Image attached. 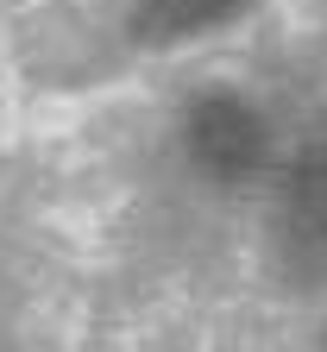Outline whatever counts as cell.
<instances>
[{"mask_svg":"<svg viewBox=\"0 0 327 352\" xmlns=\"http://www.w3.org/2000/svg\"><path fill=\"white\" fill-rule=\"evenodd\" d=\"M290 233L308 264H327V145L302 157L290 176Z\"/></svg>","mask_w":327,"mask_h":352,"instance_id":"obj_2","label":"cell"},{"mask_svg":"<svg viewBox=\"0 0 327 352\" xmlns=\"http://www.w3.org/2000/svg\"><path fill=\"white\" fill-rule=\"evenodd\" d=\"M189 151L214 176H246L264 157V126H258L252 107H240L233 95H202L189 107Z\"/></svg>","mask_w":327,"mask_h":352,"instance_id":"obj_1","label":"cell"},{"mask_svg":"<svg viewBox=\"0 0 327 352\" xmlns=\"http://www.w3.org/2000/svg\"><path fill=\"white\" fill-rule=\"evenodd\" d=\"M240 0H145L138 7V38H176V32H202L226 19Z\"/></svg>","mask_w":327,"mask_h":352,"instance_id":"obj_3","label":"cell"}]
</instances>
